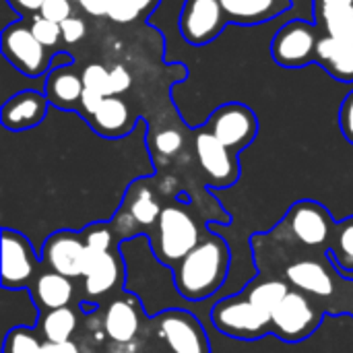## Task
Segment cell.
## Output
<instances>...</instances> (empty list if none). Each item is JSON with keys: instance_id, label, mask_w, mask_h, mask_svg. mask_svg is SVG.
<instances>
[{"instance_id": "1", "label": "cell", "mask_w": 353, "mask_h": 353, "mask_svg": "<svg viewBox=\"0 0 353 353\" xmlns=\"http://www.w3.org/2000/svg\"><path fill=\"white\" fill-rule=\"evenodd\" d=\"M230 248L219 234L205 236L176 267H172L174 288L188 302L215 296L230 273Z\"/></svg>"}, {"instance_id": "2", "label": "cell", "mask_w": 353, "mask_h": 353, "mask_svg": "<svg viewBox=\"0 0 353 353\" xmlns=\"http://www.w3.org/2000/svg\"><path fill=\"white\" fill-rule=\"evenodd\" d=\"M149 238L155 259L165 267H176L203 240L194 217L182 205L163 207Z\"/></svg>"}, {"instance_id": "3", "label": "cell", "mask_w": 353, "mask_h": 353, "mask_svg": "<svg viewBox=\"0 0 353 353\" xmlns=\"http://www.w3.org/2000/svg\"><path fill=\"white\" fill-rule=\"evenodd\" d=\"M211 323L225 337L240 341H256L273 333L271 319L252 306L244 294L219 300L211 310Z\"/></svg>"}, {"instance_id": "4", "label": "cell", "mask_w": 353, "mask_h": 353, "mask_svg": "<svg viewBox=\"0 0 353 353\" xmlns=\"http://www.w3.org/2000/svg\"><path fill=\"white\" fill-rule=\"evenodd\" d=\"M2 54L12 68L25 77H43L52 70V58L56 52L39 43L31 31L29 19H19L2 31Z\"/></svg>"}, {"instance_id": "5", "label": "cell", "mask_w": 353, "mask_h": 353, "mask_svg": "<svg viewBox=\"0 0 353 353\" xmlns=\"http://www.w3.org/2000/svg\"><path fill=\"white\" fill-rule=\"evenodd\" d=\"M321 35L323 29L314 21H288L271 41V56L283 68H304L314 64Z\"/></svg>"}, {"instance_id": "6", "label": "cell", "mask_w": 353, "mask_h": 353, "mask_svg": "<svg viewBox=\"0 0 353 353\" xmlns=\"http://www.w3.org/2000/svg\"><path fill=\"white\" fill-rule=\"evenodd\" d=\"M43 269L39 250L31 240L19 232L4 225L2 230V288L25 290Z\"/></svg>"}, {"instance_id": "7", "label": "cell", "mask_w": 353, "mask_h": 353, "mask_svg": "<svg viewBox=\"0 0 353 353\" xmlns=\"http://www.w3.org/2000/svg\"><path fill=\"white\" fill-rule=\"evenodd\" d=\"M323 310L321 304L312 302L306 294L292 290L271 316L273 333L288 343H298L308 339L321 325Z\"/></svg>"}, {"instance_id": "8", "label": "cell", "mask_w": 353, "mask_h": 353, "mask_svg": "<svg viewBox=\"0 0 353 353\" xmlns=\"http://www.w3.org/2000/svg\"><path fill=\"white\" fill-rule=\"evenodd\" d=\"M161 211L163 209L155 199L153 188L149 186V178H139L128 186L124 194V205H120V211L110 221V225L114 234L120 236V240L134 238L141 230L155 225Z\"/></svg>"}, {"instance_id": "9", "label": "cell", "mask_w": 353, "mask_h": 353, "mask_svg": "<svg viewBox=\"0 0 353 353\" xmlns=\"http://www.w3.org/2000/svg\"><path fill=\"white\" fill-rule=\"evenodd\" d=\"M205 128L228 149L234 153L244 151L250 147L259 132V120L256 114L240 101H230L219 105L209 120L205 122Z\"/></svg>"}, {"instance_id": "10", "label": "cell", "mask_w": 353, "mask_h": 353, "mask_svg": "<svg viewBox=\"0 0 353 353\" xmlns=\"http://www.w3.org/2000/svg\"><path fill=\"white\" fill-rule=\"evenodd\" d=\"M39 259L48 271H56L70 279L83 277L89 261L85 234L74 230H58L50 234L39 246Z\"/></svg>"}, {"instance_id": "11", "label": "cell", "mask_w": 353, "mask_h": 353, "mask_svg": "<svg viewBox=\"0 0 353 353\" xmlns=\"http://www.w3.org/2000/svg\"><path fill=\"white\" fill-rule=\"evenodd\" d=\"M335 223L337 221H333L331 213L321 203L314 201L296 203L288 211L283 221V225L290 232V240L308 250L323 248V246L329 248Z\"/></svg>"}, {"instance_id": "12", "label": "cell", "mask_w": 353, "mask_h": 353, "mask_svg": "<svg viewBox=\"0 0 353 353\" xmlns=\"http://www.w3.org/2000/svg\"><path fill=\"white\" fill-rule=\"evenodd\" d=\"M155 329L170 353H211L207 333L188 310L172 308L155 316Z\"/></svg>"}, {"instance_id": "13", "label": "cell", "mask_w": 353, "mask_h": 353, "mask_svg": "<svg viewBox=\"0 0 353 353\" xmlns=\"http://www.w3.org/2000/svg\"><path fill=\"white\" fill-rule=\"evenodd\" d=\"M228 23L219 0H184L178 17V31L186 43L207 46L221 35Z\"/></svg>"}, {"instance_id": "14", "label": "cell", "mask_w": 353, "mask_h": 353, "mask_svg": "<svg viewBox=\"0 0 353 353\" xmlns=\"http://www.w3.org/2000/svg\"><path fill=\"white\" fill-rule=\"evenodd\" d=\"M194 149H196L199 165L205 172L209 186L228 188L238 182L240 178L238 153H234L223 143H219L205 126L196 130Z\"/></svg>"}, {"instance_id": "15", "label": "cell", "mask_w": 353, "mask_h": 353, "mask_svg": "<svg viewBox=\"0 0 353 353\" xmlns=\"http://www.w3.org/2000/svg\"><path fill=\"white\" fill-rule=\"evenodd\" d=\"M83 279V300L81 308L83 310H93L97 308V302L114 292L116 288L122 285L124 281V265L118 254V250H108L101 254H93L87 261V269Z\"/></svg>"}, {"instance_id": "16", "label": "cell", "mask_w": 353, "mask_h": 353, "mask_svg": "<svg viewBox=\"0 0 353 353\" xmlns=\"http://www.w3.org/2000/svg\"><path fill=\"white\" fill-rule=\"evenodd\" d=\"M50 101L46 93L27 89L10 95L0 110V122L10 132H25L37 128L48 116Z\"/></svg>"}, {"instance_id": "17", "label": "cell", "mask_w": 353, "mask_h": 353, "mask_svg": "<svg viewBox=\"0 0 353 353\" xmlns=\"http://www.w3.org/2000/svg\"><path fill=\"white\" fill-rule=\"evenodd\" d=\"M91 130L103 139H122L130 134L139 122V116L118 95H105L99 105L85 118Z\"/></svg>"}, {"instance_id": "18", "label": "cell", "mask_w": 353, "mask_h": 353, "mask_svg": "<svg viewBox=\"0 0 353 353\" xmlns=\"http://www.w3.org/2000/svg\"><path fill=\"white\" fill-rule=\"evenodd\" d=\"M283 279L310 298H329L337 292V283H341L333 269H327L314 259H298L290 263L283 271Z\"/></svg>"}, {"instance_id": "19", "label": "cell", "mask_w": 353, "mask_h": 353, "mask_svg": "<svg viewBox=\"0 0 353 353\" xmlns=\"http://www.w3.org/2000/svg\"><path fill=\"white\" fill-rule=\"evenodd\" d=\"M141 300L137 296L114 298L103 314V331L116 345H130L141 331Z\"/></svg>"}, {"instance_id": "20", "label": "cell", "mask_w": 353, "mask_h": 353, "mask_svg": "<svg viewBox=\"0 0 353 353\" xmlns=\"http://www.w3.org/2000/svg\"><path fill=\"white\" fill-rule=\"evenodd\" d=\"M43 93L50 101V105L62 110V112H77L85 93L83 74L77 72L74 64L56 66L46 74V87Z\"/></svg>"}, {"instance_id": "21", "label": "cell", "mask_w": 353, "mask_h": 353, "mask_svg": "<svg viewBox=\"0 0 353 353\" xmlns=\"http://www.w3.org/2000/svg\"><path fill=\"white\" fill-rule=\"evenodd\" d=\"M27 290L31 292V298L35 300L39 312L66 308V306H70V302L74 298L72 279L64 277L56 271H48V269H41Z\"/></svg>"}, {"instance_id": "22", "label": "cell", "mask_w": 353, "mask_h": 353, "mask_svg": "<svg viewBox=\"0 0 353 353\" xmlns=\"http://www.w3.org/2000/svg\"><path fill=\"white\" fill-rule=\"evenodd\" d=\"M230 23L261 25L292 8V0H219Z\"/></svg>"}, {"instance_id": "23", "label": "cell", "mask_w": 353, "mask_h": 353, "mask_svg": "<svg viewBox=\"0 0 353 353\" xmlns=\"http://www.w3.org/2000/svg\"><path fill=\"white\" fill-rule=\"evenodd\" d=\"M314 64L339 83H353V43L323 33L316 46Z\"/></svg>"}, {"instance_id": "24", "label": "cell", "mask_w": 353, "mask_h": 353, "mask_svg": "<svg viewBox=\"0 0 353 353\" xmlns=\"http://www.w3.org/2000/svg\"><path fill=\"white\" fill-rule=\"evenodd\" d=\"M314 23L325 35L353 43V0H314Z\"/></svg>"}, {"instance_id": "25", "label": "cell", "mask_w": 353, "mask_h": 353, "mask_svg": "<svg viewBox=\"0 0 353 353\" xmlns=\"http://www.w3.org/2000/svg\"><path fill=\"white\" fill-rule=\"evenodd\" d=\"M290 292L292 290L285 279H259V281H252L242 294L248 298L252 306H256L263 314L271 319L277 306L283 302V298Z\"/></svg>"}, {"instance_id": "26", "label": "cell", "mask_w": 353, "mask_h": 353, "mask_svg": "<svg viewBox=\"0 0 353 353\" xmlns=\"http://www.w3.org/2000/svg\"><path fill=\"white\" fill-rule=\"evenodd\" d=\"M77 327H79L77 312L70 306H66V308H56V310H50V312H41L37 331H39L43 341L64 343V341L72 339Z\"/></svg>"}, {"instance_id": "27", "label": "cell", "mask_w": 353, "mask_h": 353, "mask_svg": "<svg viewBox=\"0 0 353 353\" xmlns=\"http://www.w3.org/2000/svg\"><path fill=\"white\" fill-rule=\"evenodd\" d=\"M327 254L341 275L353 273V217L335 223Z\"/></svg>"}, {"instance_id": "28", "label": "cell", "mask_w": 353, "mask_h": 353, "mask_svg": "<svg viewBox=\"0 0 353 353\" xmlns=\"http://www.w3.org/2000/svg\"><path fill=\"white\" fill-rule=\"evenodd\" d=\"M159 0H112L108 19L116 23H132L145 19L157 8Z\"/></svg>"}, {"instance_id": "29", "label": "cell", "mask_w": 353, "mask_h": 353, "mask_svg": "<svg viewBox=\"0 0 353 353\" xmlns=\"http://www.w3.org/2000/svg\"><path fill=\"white\" fill-rule=\"evenodd\" d=\"M43 339L37 329L17 327L2 337V353H41Z\"/></svg>"}, {"instance_id": "30", "label": "cell", "mask_w": 353, "mask_h": 353, "mask_svg": "<svg viewBox=\"0 0 353 353\" xmlns=\"http://www.w3.org/2000/svg\"><path fill=\"white\" fill-rule=\"evenodd\" d=\"M29 25H31V31L35 35V39L39 43H43L48 50L52 52H62V50H56L62 41V29H60V23L56 21H50L46 17H41L39 12L29 17Z\"/></svg>"}, {"instance_id": "31", "label": "cell", "mask_w": 353, "mask_h": 353, "mask_svg": "<svg viewBox=\"0 0 353 353\" xmlns=\"http://www.w3.org/2000/svg\"><path fill=\"white\" fill-rule=\"evenodd\" d=\"M149 147L153 149L155 155H163V157H172L182 149V134L174 128H165V130H157L151 139H147Z\"/></svg>"}, {"instance_id": "32", "label": "cell", "mask_w": 353, "mask_h": 353, "mask_svg": "<svg viewBox=\"0 0 353 353\" xmlns=\"http://www.w3.org/2000/svg\"><path fill=\"white\" fill-rule=\"evenodd\" d=\"M83 74V85L85 89L97 91L101 95H114L112 93V79H110V68L103 64H87Z\"/></svg>"}, {"instance_id": "33", "label": "cell", "mask_w": 353, "mask_h": 353, "mask_svg": "<svg viewBox=\"0 0 353 353\" xmlns=\"http://www.w3.org/2000/svg\"><path fill=\"white\" fill-rule=\"evenodd\" d=\"M39 14L50 19V21H56V23H62L66 21L68 17L74 14V6L70 0H46L39 8Z\"/></svg>"}, {"instance_id": "34", "label": "cell", "mask_w": 353, "mask_h": 353, "mask_svg": "<svg viewBox=\"0 0 353 353\" xmlns=\"http://www.w3.org/2000/svg\"><path fill=\"white\" fill-rule=\"evenodd\" d=\"M60 29H62V41L68 43V46H72V43H79V41L85 37V33H87V23H85L83 17L72 14V17H68L66 21L60 23Z\"/></svg>"}, {"instance_id": "35", "label": "cell", "mask_w": 353, "mask_h": 353, "mask_svg": "<svg viewBox=\"0 0 353 353\" xmlns=\"http://www.w3.org/2000/svg\"><path fill=\"white\" fill-rule=\"evenodd\" d=\"M339 128L343 137L353 145V89L345 95L339 108Z\"/></svg>"}, {"instance_id": "36", "label": "cell", "mask_w": 353, "mask_h": 353, "mask_svg": "<svg viewBox=\"0 0 353 353\" xmlns=\"http://www.w3.org/2000/svg\"><path fill=\"white\" fill-rule=\"evenodd\" d=\"M110 79H112V93L114 95H120V93L128 91L130 85H132V77H130L128 68L122 66V64H114L110 68Z\"/></svg>"}, {"instance_id": "37", "label": "cell", "mask_w": 353, "mask_h": 353, "mask_svg": "<svg viewBox=\"0 0 353 353\" xmlns=\"http://www.w3.org/2000/svg\"><path fill=\"white\" fill-rule=\"evenodd\" d=\"M43 2L46 0H8V4L14 8V12L19 17H33V14H37Z\"/></svg>"}, {"instance_id": "38", "label": "cell", "mask_w": 353, "mask_h": 353, "mask_svg": "<svg viewBox=\"0 0 353 353\" xmlns=\"http://www.w3.org/2000/svg\"><path fill=\"white\" fill-rule=\"evenodd\" d=\"M83 6L85 12L89 14H95V17H108V10H110V4L112 0H81L79 2Z\"/></svg>"}, {"instance_id": "39", "label": "cell", "mask_w": 353, "mask_h": 353, "mask_svg": "<svg viewBox=\"0 0 353 353\" xmlns=\"http://www.w3.org/2000/svg\"><path fill=\"white\" fill-rule=\"evenodd\" d=\"M41 353H81L79 345L70 339L64 343H52V341H43Z\"/></svg>"}, {"instance_id": "40", "label": "cell", "mask_w": 353, "mask_h": 353, "mask_svg": "<svg viewBox=\"0 0 353 353\" xmlns=\"http://www.w3.org/2000/svg\"><path fill=\"white\" fill-rule=\"evenodd\" d=\"M70 2H81V0H70Z\"/></svg>"}]
</instances>
